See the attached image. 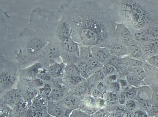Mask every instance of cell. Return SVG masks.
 Returning <instances> with one entry per match:
<instances>
[{
    "label": "cell",
    "mask_w": 158,
    "mask_h": 117,
    "mask_svg": "<svg viewBox=\"0 0 158 117\" xmlns=\"http://www.w3.org/2000/svg\"><path fill=\"white\" fill-rule=\"evenodd\" d=\"M86 88V85L84 83H80L77 86L76 90V93L78 94H80L83 93Z\"/></svg>",
    "instance_id": "35"
},
{
    "label": "cell",
    "mask_w": 158,
    "mask_h": 117,
    "mask_svg": "<svg viewBox=\"0 0 158 117\" xmlns=\"http://www.w3.org/2000/svg\"><path fill=\"white\" fill-rule=\"evenodd\" d=\"M157 52H158V38L151 39L148 42Z\"/></svg>",
    "instance_id": "37"
},
{
    "label": "cell",
    "mask_w": 158,
    "mask_h": 117,
    "mask_svg": "<svg viewBox=\"0 0 158 117\" xmlns=\"http://www.w3.org/2000/svg\"><path fill=\"white\" fill-rule=\"evenodd\" d=\"M114 70V67L110 64L104 65L102 68V71L104 74H109L112 73Z\"/></svg>",
    "instance_id": "31"
},
{
    "label": "cell",
    "mask_w": 158,
    "mask_h": 117,
    "mask_svg": "<svg viewBox=\"0 0 158 117\" xmlns=\"http://www.w3.org/2000/svg\"><path fill=\"white\" fill-rule=\"evenodd\" d=\"M48 113L55 117H63L64 115V109L52 101L48 102L47 107Z\"/></svg>",
    "instance_id": "8"
},
{
    "label": "cell",
    "mask_w": 158,
    "mask_h": 117,
    "mask_svg": "<svg viewBox=\"0 0 158 117\" xmlns=\"http://www.w3.org/2000/svg\"><path fill=\"white\" fill-rule=\"evenodd\" d=\"M78 68L80 75L83 77L87 78L88 75V67L85 63L82 61L78 64Z\"/></svg>",
    "instance_id": "24"
},
{
    "label": "cell",
    "mask_w": 158,
    "mask_h": 117,
    "mask_svg": "<svg viewBox=\"0 0 158 117\" xmlns=\"http://www.w3.org/2000/svg\"><path fill=\"white\" fill-rule=\"evenodd\" d=\"M15 78L13 75L9 73H4L0 77L1 89L7 88L13 84Z\"/></svg>",
    "instance_id": "10"
},
{
    "label": "cell",
    "mask_w": 158,
    "mask_h": 117,
    "mask_svg": "<svg viewBox=\"0 0 158 117\" xmlns=\"http://www.w3.org/2000/svg\"><path fill=\"white\" fill-rule=\"evenodd\" d=\"M47 53L48 57L54 58L59 55V52L56 47L53 46H51L48 48Z\"/></svg>",
    "instance_id": "25"
},
{
    "label": "cell",
    "mask_w": 158,
    "mask_h": 117,
    "mask_svg": "<svg viewBox=\"0 0 158 117\" xmlns=\"http://www.w3.org/2000/svg\"><path fill=\"white\" fill-rule=\"evenodd\" d=\"M104 112L103 109L100 110L94 113L93 117H104Z\"/></svg>",
    "instance_id": "43"
},
{
    "label": "cell",
    "mask_w": 158,
    "mask_h": 117,
    "mask_svg": "<svg viewBox=\"0 0 158 117\" xmlns=\"http://www.w3.org/2000/svg\"><path fill=\"white\" fill-rule=\"evenodd\" d=\"M97 87L98 90L102 93H105L106 90V87L102 82H99L97 85Z\"/></svg>",
    "instance_id": "40"
},
{
    "label": "cell",
    "mask_w": 158,
    "mask_h": 117,
    "mask_svg": "<svg viewBox=\"0 0 158 117\" xmlns=\"http://www.w3.org/2000/svg\"><path fill=\"white\" fill-rule=\"evenodd\" d=\"M133 112V117H149L148 114L143 110L138 109Z\"/></svg>",
    "instance_id": "32"
},
{
    "label": "cell",
    "mask_w": 158,
    "mask_h": 117,
    "mask_svg": "<svg viewBox=\"0 0 158 117\" xmlns=\"http://www.w3.org/2000/svg\"><path fill=\"white\" fill-rule=\"evenodd\" d=\"M62 45L65 50L80 56L79 44L72 38L69 37L62 38Z\"/></svg>",
    "instance_id": "5"
},
{
    "label": "cell",
    "mask_w": 158,
    "mask_h": 117,
    "mask_svg": "<svg viewBox=\"0 0 158 117\" xmlns=\"http://www.w3.org/2000/svg\"><path fill=\"white\" fill-rule=\"evenodd\" d=\"M58 31L59 35L62 38L69 37L72 31V28L69 23L64 22L60 25Z\"/></svg>",
    "instance_id": "13"
},
{
    "label": "cell",
    "mask_w": 158,
    "mask_h": 117,
    "mask_svg": "<svg viewBox=\"0 0 158 117\" xmlns=\"http://www.w3.org/2000/svg\"><path fill=\"white\" fill-rule=\"evenodd\" d=\"M26 106L24 102L20 101L12 110V114L14 117H22L24 115Z\"/></svg>",
    "instance_id": "14"
},
{
    "label": "cell",
    "mask_w": 158,
    "mask_h": 117,
    "mask_svg": "<svg viewBox=\"0 0 158 117\" xmlns=\"http://www.w3.org/2000/svg\"><path fill=\"white\" fill-rule=\"evenodd\" d=\"M148 114L149 116L151 117L155 116L158 114V104L151 107L148 111Z\"/></svg>",
    "instance_id": "33"
},
{
    "label": "cell",
    "mask_w": 158,
    "mask_h": 117,
    "mask_svg": "<svg viewBox=\"0 0 158 117\" xmlns=\"http://www.w3.org/2000/svg\"><path fill=\"white\" fill-rule=\"evenodd\" d=\"M80 56L87 65L88 69H92L99 66V62L92 55L90 47L79 44Z\"/></svg>",
    "instance_id": "3"
},
{
    "label": "cell",
    "mask_w": 158,
    "mask_h": 117,
    "mask_svg": "<svg viewBox=\"0 0 158 117\" xmlns=\"http://www.w3.org/2000/svg\"><path fill=\"white\" fill-rule=\"evenodd\" d=\"M137 93L136 89L133 88L127 91L126 93V96L128 98H132L136 95Z\"/></svg>",
    "instance_id": "38"
},
{
    "label": "cell",
    "mask_w": 158,
    "mask_h": 117,
    "mask_svg": "<svg viewBox=\"0 0 158 117\" xmlns=\"http://www.w3.org/2000/svg\"><path fill=\"white\" fill-rule=\"evenodd\" d=\"M47 117V116H45V117Z\"/></svg>",
    "instance_id": "49"
},
{
    "label": "cell",
    "mask_w": 158,
    "mask_h": 117,
    "mask_svg": "<svg viewBox=\"0 0 158 117\" xmlns=\"http://www.w3.org/2000/svg\"><path fill=\"white\" fill-rule=\"evenodd\" d=\"M74 55L73 53H65L62 54L61 58L63 61L68 65L74 64Z\"/></svg>",
    "instance_id": "23"
},
{
    "label": "cell",
    "mask_w": 158,
    "mask_h": 117,
    "mask_svg": "<svg viewBox=\"0 0 158 117\" xmlns=\"http://www.w3.org/2000/svg\"><path fill=\"white\" fill-rule=\"evenodd\" d=\"M63 95L62 90L58 87H55L52 89L50 96L52 100L53 101H58L60 100Z\"/></svg>",
    "instance_id": "21"
},
{
    "label": "cell",
    "mask_w": 158,
    "mask_h": 117,
    "mask_svg": "<svg viewBox=\"0 0 158 117\" xmlns=\"http://www.w3.org/2000/svg\"><path fill=\"white\" fill-rule=\"evenodd\" d=\"M90 49L93 56L101 63L106 62L111 56L107 47L94 46L90 47Z\"/></svg>",
    "instance_id": "4"
},
{
    "label": "cell",
    "mask_w": 158,
    "mask_h": 117,
    "mask_svg": "<svg viewBox=\"0 0 158 117\" xmlns=\"http://www.w3.org/2000/svg\"><path fill=\"white\" fill-rule=\"evenodd\" d=\"M116 43L127 47L135 41L129 29L123 23H117L115 30Z\"/></svg>",
    "instance_id": "2"
},
{
    "label": "cell",
    "mask_w": 158,
    "mask_h": 117,
    "mask_svg": "<svg viewBox=\"0 0 158 117\" xmlns=\"http://www.w3.org/2000/svg\"><path fill=\"white\" fill-rule=\"evenodd\" d=\"M7 105H1L0 117H9L12 110Z\"/></svg>",
    "instance_id": "26"
},
{
    "label": "cell",
    "mask_w": 158,
    "mask_h": 117,
    "mask_svg": "<svg viewBox=\"0 0 158 117\" xmlns=\"http://www.w3.org/2000/svg\"><path fill=\"white\" fill-rule=\"evenodd\" d=\"M68 78L71 83L78 84L82 81V78L80 76H68Z\"/></svg>",
    "instance_id": "30"
},
{
    "label": "cell",
    "mask_w": 158,
    "mask_h": 117,
    "mask_svg": "<svg viewBox=\"0 0 158 117\" xmlns=\"http://www.w3.org/2000/svg\"><path fill=\"white\" fill-rule=\"evenodd\" d=\"M155 117H158V114L155 116Z\"/></svg>",
    "instance_id": "48"
},
{
    "label": "cell",
    "mask_w": 158,
    "mask_h": 117,
    "mask_svg": "<svg viewBox=\"0 0 158 117\" xmlns=\"http://www.w3.org/2000/svg\"><path fill=\"white\" fill-rule=\"evenodd\" d=\"M63 102L66 107L72 108L77 106L79 103L80 100L76 97L69 96L64 98Z\"/></svg>",
    "instance_id": "16"
},
{
    "label": "cell",
    "mask_w": 158,
    "mask_h": 117,
    "mask_svg": "<svg viewBox=\"0 0 158 117\" xmlns=\"http://www.w3.org/2000/svg\"><path fill=\"white\" fill-rule=\"evenodd\" d=\"M113 112L116 117H123L126 112L124 109L120 106L115 107Z\"/></svg>",
    "instance_id": "27"
},
{
    "label": "cell",
    "mask_w": 158,
    "mask_h": 117,
    "mask_svg": "<svg viewBox=\"0 0 158 117\" xmlns=\"http://www.w3.org/2000/svg\"><path fill=\"white\" fill-rule=\"evenodd\" d=\"M144 29L147 36L151 39L158 38V26H150Z\"/></svg>",
    "instance_id": "18"
},
{
    "label": "cell",
    "mask_w": 158,
    "mask_h": 117,
    "mask_svg": "<svg viewBox=\"0 0 158 117\" xmlns=\"http://www.w3.org/2000/svg\"><path fill=\"white\" fill-rule=\"evenodd\" d=\"M110 55L119 57L127 55V47L123 45L116 43L107 47Z\"/></svg>",
    "instance_id": "9"
},
{
    "label": "cell",
    "mask_w": 158,
    "mask_h": 117,
    "mask_svg": "<svg viewBox=\"0 0 158 117\" xmlns=\"http://www.w3.org/2000/svg\"><path fill=\"white\" fill-rule=\"evenodd\" d=\"M22 117H31L28 116H26L25 115H24Z\"/></svg>",
    "instance_id": "47"
},
{
    "label": "cell",
    "mask_w": 158,
    "mask_h": 117,
    "mask_svg": "<svg viewBox=\"0 0 158 117\" xmlns=\"http://www.w3.org/2000/svg\"><path fill=\"white\" fill-rule=\"evenodd\" d=\"M42 44L41 41L38 38H34L31 40L28 44L29 50L32 52H35L38 50L41 47Z\"/></svg>",
    "instance_id": "17"
},
{
    "label": "cell",
    "mask_w": 158,
    "mask_h": 117,
    "mask_svg": "<svg viewBox=\"0 0 158 117\" xmlns=\"http://www.w3.org/2000/svg\"><path fill=\"white\" fill-rule=\"evenodd\" d=\"M133 74L142 80L146 77V73L143 67H130Z\"/></svg>",
    "instance_id": "19"
},
{
    "label": "cell",
    "mask_w": 158,
    "mask_h": 117,
    "mask_svg": "<svg viewBox=\"0 0 158 117\" xmlns=\"http://www.w3.org/2000/svg\"><path fill=\"white\" fill-rule=\"evenodd\" d=\"M120 83L122 86L123 87H126L127 85V81L124 80H120Z\"/></svg>",
    "instance_id": "45"
},
{
    "label": "cell",
    "mask_w": 158,
    "mask_h": 117,
    "mask_svg": "<svg viewBox=\"0 0 158 117\" xmlns=\"http://www.w3.org/2000/svg\"><path fill=\"white\" fill-rule=\"evenodd\" d=\"M119 103L121 104H123L126 101V96L123 94H121L118 98Z\"/></svg>",
    "instance_id": "44"
},
{
    "label": "cell",
    "mask_w": 158,
    "mask_h": 117,
    "mask_svg": "<svg viewBox=\"0 0 158 117\" xmlns=\"http://www.w3.org/2000/svg\"><path fill=\"white\" fill-rule=\"evenodd\" d=\"M65 71L68 76H80L77 66L74 64L67 65L65 68Z\"/></svg>",
    "instance_id": "20"
},
{
    "label": "cell",
    "mask_w": 158,
    "mask_h": 117,
    "mask_svg": "<svg viewBox=\"0 0 158 117\" xmlns=\"http://www.w3.org/2000/svg\"><path fill=\"white\" fill-rule=\"evenodd\" d=\"M126 106L130 111H134L136 108V105L134 101L132 100H129L126 102Z\"/></svg>",
    "instance_id": "36"
},
{
    "label": "cell",
    "mask_w": 158,
    "mask_h": 117,
    "mask_svg": "<svg viewBox=\"0 0 158 117\" xmlns=\"http://www.w3.org/2000/svg\"><path fill=\"white\" fill-rule=\"evenodd\" d=\"M127 55L129 57L140 61H141V59L144 58L140 47V44H138L135 41L127 47Z\"/></svg>",
    "instance_id": "6"
},
{
    "label": "cell",
    "mask_w": 158,
    "mask_h": 117,
    "mask_svg": "<svg viewBox=\"0 0 158 117\" xmlns=\"http://www.w3.org/2000/svg\"><path fill=\"white\" fill-rule=\"evenodd\" d=\"M69 117H90L89 115L80 111H73Z\"/></svg>",
    "instance_id": "34"
},
{
    "label": "cell",
    "mask_w": 158,
    "mask_h": 117,
    "mask_svg": "<svg viewBox=\"0 0 158 117\" xmlns=\"http://www.w3.org/2000/svg\"><path fill=\"white\" fill-rule=\"evenodd\" d=\"M118 97L115 93L110 92L108 93L106 95L107 101L110 103L115 102L118 99Z\"/></svg>",
    "instance_id": "29"
},
{
    "label": "cell",
    "mask_w": 158,
    "mask_h": 117,
    "mask_svg": "<svg viewBox=\"0 0 158 117\" xmlns=\"http://www.w3.org/2000/svg\"><path fill=\"white\" fill-rule=\"evenodd\" d=\"M73 13L72 38L78 44L107 47L116 43V13L96 2L80 1Z\"/></svg>",
    "instance_id": "1"
},
{
    "label": "cell",
    "mask_w": 158,
    "mask_h": 117,
    "mask_svg": "<svg viewBox=\"0 0 158 117\" xmlns=\"http://www.w3.org/2000/svg\"><path fill=\"white\" fill-rule=\"evenodd\" d=\"M140 47L144 57L148 58L157 54V52L148 43L140 44Z\"/></svg>",
    "instance_id": "12"
},
{
    "label": "cell",
    "mask_w": 158,
    "mask_h": 117,
    "mask_svg": "<svg viewBox=\"0 0 158 117\" xmlns=\"http://www.w3.org/2000/svg\"><path fill=\"white\" fill-rule=\"evenodd\" d=\"M146 59L148 63L158 68V54L147 58Z\"/></svg>",
    "instance_id": "28"
},
{
    "label": "cell",
    "mask_w": 158,
    "mask_h": 117,
    "mask_svg": "<svg viewBox=\"0 0 158 117\" xmlns=\"http://www.w3.org/2000/svg\"><path fill=\"white\" fill-rule=\"evenodd\" d=\"M123 66L127 65L130 67H142L143 61L131 58L129 56L121 58Z\"/></svg>",
    "instance_id": "15"
},
{
    "label": "cell",
    "mask_w": 158,
    "mask_h": 117,
    "mask_svg": "<svg viewBox=\"0 0 158 117\" xmlns=\"http://www.w3.org/2000/svg\"><path fill=\"white\" fill-rule=\"evenodd\" d=\"M58 65L53 67L51 69L52 73L55 75H58L62 69Z\"/></svg>",
    "instance_id": "39"
},
{
    "label": "cell",
    "mask_w": 158,
    "mask_h": 117,
    "mask_svg": "<svg viewBox=\"0 0 158 117\" xmlns=\"http://www.w3.org/2000/svg\"><path fill=\"white\" fill-rule=\"evenodd\" d=\"M126 79L127 81L130 84L135 87L139 86L141 83L142 80L134 74L127 75Z\"/></svg>",
    "instance_id": "22"
},
{
    "label": "cell",
    "mask_w": 158,
    "mask_h": 117,
    "mask_svg": "<svg viewBox=\"0 0 158 117\" xmlns=\"http://www.w3.org/2000/svg\"><path fill=\"white\" fill-rule=\"evenodd\" d=\"M94 75L97 78H102L104 77V73L101 69H98L96 70L94 73Z\"/></svg>",
    "instance_id": "41"
},
{
    "label": "cell",
    "mask_w": 158,
    "mask_h": 117,
    "mask_svg": "<svg viewBox=\"0 0 158 117\" xmlns=\"http://www.w3.org/2000/svg\"><path fill=\"white\" fill-rule=\"evenodd\" d=\"M93 96L96 98H102L103 94L102 93L98 90H95L92 93Z\"/></svg>",
    "instance_id": "42"
},
{
    "label": "cell",
    "mask_w": 158,
    "mask_h": 117,
    "mask_svg": "<svg viewBox=\"0 0 158 117\" xmlns=\"http://www.w3.org/2000/svg\"><path fill=\"white\" fill-rule=\"evenodd\" d=\"M153 96L156 100H158V90H157L154 93Z\"/></svg>",
    "instance_id": "46"
},
{
    "label": "cell",
    "mask_w": 158,
    "mask_h": 117,
    "mask_svg": "<svg viewBox=\"0 0 158 117\" xmlns=\"http://www.w3.org/2000/svg\"><path fill=\"white\" fill-rule=\"evenodd\" d=\"M132 34L135 41L140 44L146 43L151 39L144 29L136 30Z\"/></svg>",
    "instance_id": "11"
},
{
    "label": "cell",
    "mask_w": 158,
    "mask_h": 117,
    "mask_svg": "<svg viewBox=\"0 0 158 117\" xmlns=\"http://www.w3.org/2000/svg\"><path fill=\"white\" fill-rule=\"evenodd\" d=\"M5 104L13 108L21 100V96L16 90H12L7 93L4 97Z\"/></svg>",
    "instance_id": "7"
}]
</instances>
